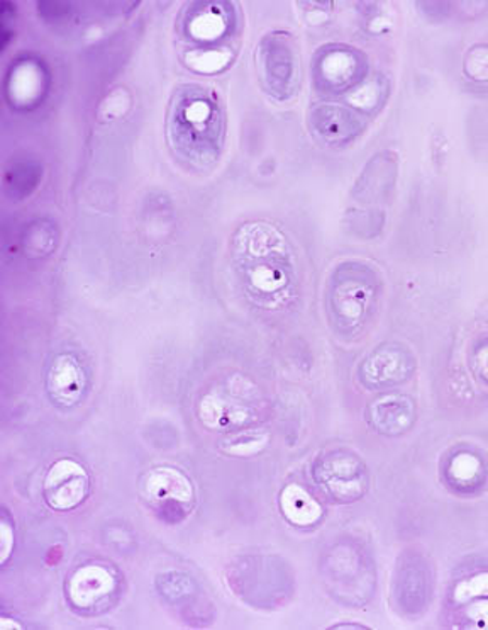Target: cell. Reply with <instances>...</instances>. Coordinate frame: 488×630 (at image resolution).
<instances>
[{
	"mask_svg": "<svg viewBox=\"0 0 488 630\" xmlns=\"http://www.w3.org/2000/svg\"><path fill=\"white\" fill-rule=\"evenodd\" d=\"M116 578L105 566L87 565L72 575L66 583L70 602L80 610H90L114 593Z\"/></svg>",
	"mask_w": 488,
	"mask_h": 630,
	"instance_id": "2e32d148",
	"label": "cell"
},
{
	"mask_svg": "<svg viewBox=\"0 0 488 630\" xmlns=\"http://www.w3.org/2000/svg\"><path fill=\"white\" fill-rule=\"evenodd\" d=\"M397 610L409 619H420L435 596V571L421 551H405L397 561L392 583Z\"/></svg>",
	"mask_w": 488,
	"mask_h": 630,
	"instance_id": "52a82bcc",
	"label": "cell"
},
{
	"mask_svg": "<svg viewBox=\"0 0 488 630\" xmlns=\"http://www.w3.org/2000/svg\"><path fill=\"white\" fill-rule=\"evenodd\" d=\"M223 113L217 97L202 87H182L168 114L170 145L192 165L204 166L220 156Z\"/></svg>",
	"mask_w": 488,
	"mask_h": 630,
	"instance_id": "6da1fadb",
	"label": "cell"
},
{
	"mask_svg": "<svg viewBox=\"0 0 488 630\" xmlns=\"http://www.w3.org/2000/svg\"><path fill=\"white\" fill-rule=\"evenodd\" d=\"M139 492L148 507L165 522H182L192 514L196 502L192 481L174 466H157L145 472Z\"/></svg>",
	"mask_w": 488,
	"mask_h": 630,
	"instance_id": "8992f818",
	"label": "cell"
},
{
	"mask_svg": "<svg viewBox=\"0 0 488 630\" xmlns=\"http://www.w3.org/2000/svg\"><path fill=\"white\" fill-rule=\"evenodd\" d=\"M473 368L480 375V380L488 384V338L478 342L473 348Z\"/></svg>",
	"mask_w": 488,
	"mask_h": 630,
	"instance_id": "603a6c76",
	"label": "cell"
},
{
	"mask_svg": "<svg viewBox=\"0 0 488 630\" xmlns=\"http://www.w3.org/2000/svg\"><path fill=\"white\" fill-rule=\"evenodd\" d=\"M270 442V433L265 429H250L235 433L221 442V450L232 456H253L265 449Z\"/></svg>",
	"mask_w": 488,
	"mask_h": 630,
	"instance_id": "ac0fdd59",
	"label": "cell"
},
{
	"mask_svg": "<svg viewBox=\"0 0 488 630\" xmlns=\"http://www.w3.org/2000/svg\"><path fill=\"white\" fill-rule=\"evenodd\" d=\"M311 474L315 486L339 505L358 502L368 492V468L362 457L351 450H323L312 462Z\"/></svg>",
	"mask_w": 488,
	"mask_h": 630,
	"instance_id": "277c9868",
	"label": "cell"
},
{
	"mask_svg": "<svg viewBox=\"0 0 488 630\" xmlns=\"http://www.w3.org/2000/svg\"><path fill=\"white\" fill-rule=\"evenodd\" d=\"M87 378L77 357L60 354L51 360L47 372V391L60 408H72L84 398Z\"/></svg>",
	"mask_w": 488,
	"mask_h": 630,
	"instance_id": "9a60e30c",
	"label": "cell"
},
{
	"mask_svg": "<svg viewBox=\"0 0 488 630\" xmlns=\"http://www.w3.org/2000/svg\"><path fill=\"white\" fill-rule=\"evenodd\" d=\"M442 480L458 495H475L488 486V459L477 450L460 447L447 456Z\"/></svg>",
	"mask_w": 488,
	"mask_h": 630,
	"instance_id": "7c38bea8",
	"label": "cell"
},
{
	"mask_svg": "<svg viewBox=\"0 0 488 630\" xmlns=\"http://www.w3.org/2000/svg\"><path fill=\"white\" fill-rule=\"evenodd\" d=\"M258 77L263 89L278 101H287L299 89L300 60L296 39L287 32L263 36L256 50Z\"/></svg>",
	"mask_w": 488,
	"mask_h": 630,
	"instance_id": "5b68a950",
	"label": "cell"
},
{
	"mask_svg": "<svg viewBox=\"0 0 488 630\" xmlns=\"http://www.w3.org/2000/svg\"><path fill=\"white\" fill-rule=\"evenodd\" d=\"M9 626L21 627L20 623L14 622V620H8V617H4V619L0 620V627H2V629H9Z\"/></svg>",
	"mask_w": 488,
	"mask_h": 630,
	"instance_id": "d4e9b609",
	"label": "cell"
},
{
	"mask_svg": "<svg viewBox=\"0 0 488 630\" xmlns=\"http://www.w3.org/2000/svg\"><path fill=\"white\" fill-rule=\"evenodd\" d=\"M381 301V277L360 260L339 263L327 281L326 311L341 337H356L368 329Z\"/></svg>",
	"mask_w": 488,
	"mask_h": 630,
	"instance_id": "7a4b0ae2",
	"label": "cell"
},
{
	"mask_svg": "<svg viewBox=\"0 0 488 630\" xmlns=\"http://www.w3.org/2000/svg\"><path fill=\"white\" fill-rule=\"evenodd\" d=\"M123 94H126V90L117 89L116 92L111 94V96L102 102V106H100L99 116L102 118L104 114H108V120L111 121L124 114V111H126L129 106H123V102L132 101H129V96L123 99Z\"/></svg>",
	"mask_w": 488,
	"mask_h": 630,
	"instance_id": "7402d4cb",
	"label": "cell"
},
{
	"mask_svg": "<svg viewBox=\"0 0 488 630\" xmlns=\"http://www.w3.org/2000/svg\"><path fill=\"white\" fill-rule=\"evenodd\" d=\"M321 577L329 595L339 604L360 607L375 595V565L362 545L354 542L339 541L324 551Z\"/></svg>",
	"mask_w": 488,
	"mask_h": 630,
	"instance_id": "3957f363",
	"label": "cell"
},
{
	"mask_svg": "<svg viewBox=\"0 0 488 630\" xmlns=\"http://www.w3.org/2000/svg\"><path fill=\"white\" fill-rule=\"evenodd\" d=\"M311 129L324 144L341 147L365 132L366 120L345 106L320 104L311 111Z\"/></svg>",
	"mask_w": 488,
	"mask_h": 630,
	"instance_id": "8fae6325",
	"label": "cell"
},
{
	"mask_svg": "<svg viewBox=\"0 0 488 630\" xmlns=\"http://www.w3.org/2000/svg\"><path fill=\"white\" fill-rule=\"evenodd\" d=\"M89 492V472L74 459L53 462L42 481L45 502L57 511L75 510L85 502Z\"/></svg>",
	"mask_w": 488,
	"mask_h": 630,
	"instance_id": "30bf717a",
	"label": "cell"
},
{
	"mask_svg": "<svg viewBox=\"0 0 488 630\" xmlns=\"http://www.w3.org/2000/svg\"><path fill=\"white\" fill-rule=\"evenodd\" d=\"M366 422L378 435L396 438L417 422V405L408 395H385L370 403Z\"/></svg>",
	"mask_w": 488,
	"mask_h": 630,
	"instance_id": "4fadbf2b",
	"label": "cell"
},
{
	"mask_svg": "<svg viewBox=\"0 0 488 630\" xmlns=\"http://www.w3.org/2000/svg\"><path fill=\"white\" fill-rule=\"evenodd\" d=\"M389 96V82L385 81L381 75H375L372 81H366L365 84H360L351 94V104L363 111H375L381 108V102Z\"/></svg>",
	"mask_w": 488,
	"mask_h": 630,
	"instance_id": "d6986e66",
	"label": "cell"
},
{
	"mask_svg": "<svg viewBox=\"0 0 488 630\" xmlns=\"http://www.w3.org/2000/svg\"><path fill=\"white\" fill-rule=\"evenodd\" d=\"M385 211L380 209H348L347 225L351 226V233H356L358 236H363V238H372V236H377L378 233L384 228Z\"/></svg>",
	"mask_w": 488,
	"mask_h": 630,
	"instance_id": "ffe728a7",
	"label": "cell"
},
{
	"mask_svg": "<svg viewBox=\"0 0 488 630\" xmlns=\"http://www.w3.org/2000/svg\"><path fill=\"white\" fill-rule=\"evenodd\" d=\"M280 510L287 522L300 529L317 526L324 517L320 502L305 487L296 483L287 484L281 490Z\"/></svg>",
	"mask_w": 488,
	"mask_h": 630,
	"instance_id": "e0dca14e",
	"label": "cell"
},
{
	"mask_svg": "<svg viewBox=\"0 0 488 630\" xmlns=\"http://www.w3.org/2000/svg\"><path fill=\"white\" fill-rule=\"evenodd\" d=\"M417 359L408 345L387 342L373 348L358 366V380L366 390L402 386L414 378Z\"/></svg>",
	"mask_w": 488,
	"mask_h": 630,
	"instance_id": "ba28073f",
	"label": "cell"
},
{
	"mask_svg": "<svg viewBox=\"0 0 488 630\" xmlns=\"http://www.w3.org/2000/svg\"><path fill=\"white\" fill-rule=\"evenodd\" d=\"M465 72L473 81H488V47L478 45L466 54Z\"/></svg>",
	"mask_w": 488,
	"mask_h": 630,
	"instance_id": "44dd1931",
	"label": "cell"
},
{
	"mask_svg": "<svg viewBox=\"0 0 488 630\" xmlns=\"http://www.w3.org/2000/svg\"><path fill=\"white\" fill-rule=\"evenodd\" d=\"M399 178V157L396 151H378L363 166L362 174L358 175L351 189L356 209H380L389 206L396 193Z\"/></svg>",
	"mask_w": 488,
	"mask_h": 630,
	"instance_id": "9c48e42d",
	"label": "cell"
},
{
	"mask_svg": "<svg viewBox=\"0 0 488 630\" xmlns=\"http://www.w3.org/2000/svg\"><path fill=\"white\" fill-rule=\"evenodd\" d=\"M366 62L362 54L350 48L339 47L324 50L317 63V84L327 90H347L360 86L365 78Z\"/></svg>",
	"mask_w": 488,
	"mask_h": 630,
	"instance_id": "5bb4252c",
	"label": "cell"
},
{
	"mask_svg": "<svg viewBox=\"0 0 488 630\" xmlns=\"http://www.w3.org/2000/svg\"><path fill=\"white\" fill-rule=\"evenodd\" d=\"M0 535H2V554H0V559H2V563H5L9 556H11L12 547H14V530L9 526L8 520H2Z\"/></svg>",
	"mask_w": 488,
	"mask_h": 630,
	"instance_id": "cb8c5ba5",
	"label": "cell"
}]
</instances>
